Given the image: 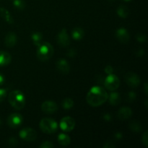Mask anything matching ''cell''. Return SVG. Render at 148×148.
<instances>
[{
    "label": "cell",
    "instance_id": "18",
    "mask_svg": "<svg viewBox=\"0 0 148 148\" xmlns=\"http://www.w3.org/2000/svg\"><path fill=\"white\" fill-rule=\"evenodd\" d=\"M72 36L74 40H80L85 36V31L83 30V29H82L79 27H75V28L72 30Z\"/></svg>",
    "mask_w": 148,
    "mask_h": 148
},
{
    "label": "cell",
    "instance_id": "20",
    "mask_svg": "<svg viewBox=\"0 0 148 148\" xmlns=\"http://www.w3.org/2000/svg\"><path fill=\"white\" fill-rule=\"evenodd\" d=\"M108 98L109 99L110 104L114 106L119 105L120 103H121V97H120V95L118 92H112L110 95V96H108Z\"/></svg>",
    "mask_w": 148,
    "mask_h": 148
},
{
    "label": "cell",
    "instance_id": "12",
    "mask_svg": "<svg viewBox=\"0 0 148 148\" xmlns=\"http://www.w3.org/2000/svg\"><path fill=\"white\" fill-rule=\"evenodd\" d=\"M116 37L121 43H127L130 40V33L127 31V29L123 28V27L118 29L116 31Z\"/></svg>",
    "mask_w": 148,
    "mask_h": 148
},
{
    "label": "cell",
    "instance_id": "31",
    "mask_svg": "<svg viewBox=\"0 0 148 148\" xmlns=\"http://www.w3.org/2000/svg\"><path fill=\"white\" fill-rule=\"evenodd\" d=\"M8 144L10 147H15L17 145V139L14 138V137H11V138H10V140H9Z\"/></svg>",
    "mask_w": 148,
    "mask_h": 148
},
{
    "label": "cell",
    "instance_id": "13",
    "mask_svg": "<svg viewBox=\"0 0 148 148\" xmlns=\"http://www.w3.org/2000/svg\"><path fill=\"white\" fill-rule=\"evenodd\" d=\"M56 69L61 73L64 74V75H67V74L69 73V71H70V65H69V64L68 63L66 59H59L57 61V62H56Z\"/></svg>",
    "mask_w": 148,
    "mask_h": 148
},
{
    "label": "cell",
    "instance_id": "8",
    "mask_svg": "<svg viewBox=\"0 0 148 148\" xmlns=\"http://www.w3.org/2000/svg\"><path fill=\"white\" fill-rule=\"evenodd\" d=\"M61 130L66 132L72 131L75 127V121L70 116H65L61 120L59 124Z\"/></svg>",
    "mask_w": 148,
    "mask_h": 148
},
{
    "label": "cell",
    "instance_id": "36",
    "mask_svg": "<svg viewBox=\"0 0 148 148\" xmlns=\"http://www.w3.org/2000/svg\"><path fill=\"white\" fill-rule=\"evenodd\" d=\"M103 119L106 121H110L111 120V116L109 114H106L103 115Z\"/></svg>",
    "mask_w": 148,
    "mask_h": 148
},
{
    "label": "cell",
    "instance_id": "19",
    "mask_svg": "<svg viewBox=\"0 0 148 148\" xmlns=\"http://www.w3.org/2000/svg\"><path fill=\"white\" fill-rule=\"evenodd\" d=\"M57 140L59 144L62 146H68L71 143L70 137L64 133L59 134L58 136Z\"/></svg>",
    "mask_w": 148,
    "mask_h": 148
},
{
    "label": "cell",
    "instance_id": "32",
    "mask_svg": "<svg viewBox=\"0 0 148 148\" xmlns=\"http://www.w3.org/2000/svg\"><path fill=\"white\" fill-rule=\"evenodd\" d=\"M104 71H105V72L107 75H110V74H112L114 72V69H113V67L111 66L108 65V66H106Z\"/></svg>",
    "mask_w": 148,
    "mask_h": 148
},
{
    "label": "cell",
    "instance_id": "15",
    "mask_svg": "<svg viewBox=\"0 0 148 148\" xmlns=\"http://www.w3.org/2000/svg\"><path fill=\"white\" fill-rule=\"evenodd\" d=\"M17 41V37L15 33H14L13 32L7 33L4 38V43H5L6 46L8 48H12L15 46Z\"/></svg>",
    "mask_w": 148,
    "mask_h": 148
},
{
    "label": "cell",
    "instance_id": "26",
    "mask_svg": "<svg viewBox=\"0 0 148 148\" xmlns=\"http://www.w3.org/2000/svg\"><path fill=\"white\" fill-rule=\"evenodd\" d=\"M136 40H137L140 43H145L147 41V37L145 34H143V33H138V34L136 36Z\"/></svg>",
    "mask_w": 148,
    "mask_h": 148
},
{
    "label": "cell",
    "instance_id": "17",
    "mask_svg": "<svg viewBox=\"0 0 148 148\" xmlns=\"http://www.w3.org/2000/svg\"><path fill=\"white\" fill-rule=\"evenodd\" d=\"M0 15L9 24H13L14 23V19H13L10 12L7 9L4 8V7H1L0 8Z\"/></svg>",
    "mask_w": 148,
    "mask_h": 148
},
{
    "label": "cell",
    "instance_id": "14",
    "mask_svg": "<svg viewBox=\"0 0 148 148\" xmlns=\"http://www.w3.org/2000/svg\"><path fill=\"white\" fill-rule=\"evenodd\" d=\"M132 111L131 108H129V107H122L118 111L117 116L120 120L124 121V120L130 119L132 116Z\"/></svg>",
    "mask_w": 148,
    "mask_h": 148
},
{
    "label": "cell",
    "instance_id": "11",
    "mask_svg": "<svg viewBox=\"0 0 148 148\" xmlns=\"http://www.w3.org/2000/svg\"><path fill=\"white\" fill-rule=\"evenodd\" d=\"M58 109V106L52 101H46L42 103L41 110L46 114H51L56 112Z\"/></svg>",
    "mask_w": 148,
    "mask_h": 148
},
{
    "label": "cell",
    "instance_id": "4",
    "mask_svg": "<svg viewBox=\"0 0 148 148\" xmlns=\"http://www.w3.org/2000/svg\"><path fill=\"white\" fill-rule=\"evenodd\" d=\"M40 130L47 134H53L58 130V124L53 119L44 118L40 121L39 124Z\"/></svg>",
    "mask_w": 148,
    "mask_h": 148
},
{
    "label": "cell",
    "instance_id": "42",
    "mask_svg": "<svg viewBox=\"0 0 148 148\" xmlns=\"http://www.w3.org/2000/svg\"><path fill=\"white\" fill-rule=\"evenodd\" d=\"M12 1H13V0H12Z\"/></svg>",
    "mask_w": 148,
    "mask_h": 148
},
{
    "label": "cell",
    "instance_id": "2",
    "mask_svg": "<svg viewBox=\"0 0 148 148\" xmlns=\"http://www.w3.org/2000/svg\"><path fill=\"white\" fill-rule=\"evenodd\" d=\"M8 101L10 105L16 110H22L25 106V98L21 91L13 90L8 95Z\"/></svg>",
    "mask_w": 148,
    "mask_h": 148
},
{
    "label": "cell",
    "instance_id": "38",
    "mask_svg": "<svg viewBox=\"0 0 148 148\" xmlns=\"http://www.w3.org/2000/svg\"><path fill=\"white\" fill-rule=\"evenodd\" d=\"M122 134H121V132H117L115 134V138L116 139V140H121V138H122Z\"/></svg>",
    "mask_w": 148,
    "mask_h": 148
},
{
    "label": "cell",
    "instance_id": "34",
    "mask_svg": "<svg viewBox=\"0 0 148 148\" xmlns=\"http://www.w3.org/2000/svg\"><path fill=\"white\" fill-rule=\"evenodd\" d=\"M103 147L104 148H114L115 147V145H114V143H112V142H106V143L104 144L103 145Z\"/></svg>",
    "mask_w": 148,
    "mask_h": 148
},
{
    "label": "cell",
    "instance_id": "22",
    "mask_svg": "<svg viewBox=\"0 0 148 148\" xmlns=\"http://www.w3.org/2000/svg\"><path fill=\"white\" fill-rule=\"evenodd\" d=\"M117 14L121 18H127L129 15V10L126 6H120L117 8Z\"/></svg>",
    "mask_w": 148,
    "mask_h": 148
},
{
    "label": "cell",
    "instance_id": "23",
    "mask_svg": "<svg viewBox=\"0 0 148 148\" xmlns=\"http://www.w3.org/2000/svg\"><path fill=\"white\" fill-rule=\"evenodd\" d=\"M129 127L133 132L138 133L142 130V126L138 121H132L131 123H130Z\"/></svg>",
    "mask_w": 148,
    "mask_h": 148
},
{
    "label": "cell",
    "instance_id": "39",
    "mask_svg": "<svg viewBox=\"0 0 148 148\" xmlns=\"http://www.w3.org/2000/svg\"><path fill=\"white\" fill-rule=\"evenodd\" d=\"M144 90H145V95H147L148 94V88H147V83L145 82L144 85Z\"/></svg>",
    "mask_w": 148,
    "mask_h": 148
},
{
    "label": "cell",
    "instance_id": "24",
    "mask_svg": "<svg viewBox=\"0 0 148 148\" xmlns=\"http://www.w3.org/2000/svg\"><path fill=\"white\" fill-rule=\"evenodd\" d=\"M62 107L65 110H69L74 106V101L71 98H65L63 101H62Z\"/></svg>",
    "mask_w": 148,
    "mask_h": 148
},
{
    "label": "cell",
    "instance_id": "10",
    "mask_svg": "<svg viewBox=\"0 0 148 148\" xmlns=\"http://www.w3.org/2000/svg\"><path fill=\"white\" fill-rule=\"evenodd\" d=\"M56 41H57L59 46H60L61 47L66 48L69 46V43H70V38H69V35H68L66 29H62L58 33L57 37H56Z\"/></svg>",
    "mask_w": 148,
    "mask_h": 148
},
{
    "label": "cell",
    "instance_id": "5",
    "mask_svg": "<svg viewBox=\"0 0 148 148\" xmlns=\"http://www.w3.org/2000/svg\"><path fill=\"white\" fill-rule=\"evenodd\" d=\"M104 85L106 88L110 91H114L119 88L120 85V80L116 75L114 74L108 75L104 80Z\"/></svg>",
    "mask_w": 148,
    "mask_h": 148
},
{
    "label": "cell",
    "instance_id": "35",
    "mask_svg": "<svg viewBox=\"0 0 148 148\" xmlns=\"http://www.w3.org/2000/svg\"><path fill=\"white\" fill-rule=\"evenodd\" d=\"M136 54L137 55V56H143L145 55V51L144 49H140V50H138L136 53Z\"/></svg>",
    "mask_w": 148,
    "mask_h": 148
},
{
    "label": "cell",
    "instance_id": "27",
    "mask_svg": "<svg viewBox=\"0 0 148 148\" xmlns=\"http://www.w3.org/2000/svg\"><path fill=\"white\" fill-rule=\"evenodd\" d=\"M142 143L146 147H148V132L147 131H145L143 134L142 137Z\"/></svg>",
    "mask_w": 148,
    "mask_h": 148
},
{
    "label": "cell",
    "instance_id": "41",
    "mask_svg": "<svg viewBox=\"0 0 148 148\" xmlns=\"http://www.w3.org/2000/svg\"><path fill=\"white\" fill-rule=\"evenodd\" d=\"M1 119H0V125H1Z\"/></svg>",
    "mask_w": 148,
    "mask_h": 148
},
{
    "label": "cell",
    "instance_id": "25",
    "mask_svg": "<svg viewBox=\"0 0 148 148\" xmlns=\"http://www.w3.org/2000/svg\"><path fill=\"white\" fill-rule=\"evenodd\" d=\"M13 5L17 10H23L25 7V3L23 0H13Z\"/></svg>",
    "mask_w": 148,
    "mask_h": 148
},
{
    "label": "cell",
    "instance_id": "6",
    "mask_svg": "<svg viewBox=\"0 0 148 148\" xmlns=\"http://www.w3.org/2000/svg\"><path fill=\"white\" fill-rule=\"evenodd\" d=\"M23 121V117L19 113H14L10 115L7 118V124L12 129L17 128L22 124Z\"/></svg>",
    "mask_w": 148,
    "mask_h": 148
},
{
    "label": "cell",
    "instance_id": "33",
    "mask_svg": "<svg viewBox=\"0 0 148 148\" xmlns=\"http://www.w3.org/2000/svg\"><path fill=\"white\" fill-rule=\"evenodd\" d=\"M66 54L67 56H69V57H74L76 55V51H75V49H69L67 52H66Z\"/></svg>",
    "mask_w": 148,
    "mask_h": 148
},
{
    "label": "cell",
    "instance_id": "16",
    "mask_svg": "<svg viewBox=\"0 0 148 148\" xmlns=\"http://www.w3.org/2000/svg\"><path fill=\"white\" fill-rule=\"evenodd\" d=\"M11 55L8 52L0 51V66H7L11 62Z\"/></svg>",
    "mask_w": 148,
    "mask_h": 148
},
{
    "label": "cell",
    "instance_id": "29",
    "mask_svg": "<svg viewBox=\"0 0 148 148\" xmlns=\"http://www.w3.org/2000/svg\"><path fill=\"white\" fill-rule=\"evenodd\" d=\"M136 96H137V95H136V93L134 92H130L128 94H127V101L130 103L132 102V101H134V100L136 99Z\"/></svg>",
    "mask_w": 148,
    "mask_h": 148
},
{
    "label": "cell",
    "instance_id": "40",
    "mask_svg": "<svg viewBox=\"0 0 148 148\" xmlns=\"http://www.w3.org/2000/svg\"><path fill=\"white\" fill-rule=\"evenodd\" d=\"M123 1H132V0H123Z\"/></svg>",
    "mask_w": 148,
    "mask_h": 148
},
{
    "label": "cell",
    "instance_id": "21",
    "mask_svg": "<svg viewBox=\"0 0 148 148\" xmlns=\"http://www.w3.org/2000/svg\"><path fill=\"white\" fill-rule=\"evenodd\" d=\"M31 40L33 44L36 46H38L42 43L43 40V35L40 32H33L31 34Z\"/></svg>",
    "mask_w": 148,
    "mask_h": 148
},
{
    "label": "cell",
    "instance_id": "7",
    "mask_svg": "<svg viewBox=\"0 0 148 148\" xmlns=\"http://www.w3.org/2000/svg\"><path fill=\"white\" fill-rule=\"evenodd\" d=\"M20 138L27 142H33L37 138V132L32 128H24L20 132Z\"/></svg>",
    "mask_w": 148,
    "mask_h": 148
},
{
    "label": "cell",
    "instance_id": "30",
    "mask_svg": "<svg viewBox=\"0 0 148 148\" xmlns=\"http://www.w3.org/2000/svg\"><path fill=\"white\" fill-rule=\"evenodd\" d=\"M6 96H7V90L1 88L0 89V103L2 102L5 99Z\"/></svg>",
    "mask_w": 148,
    "mask_h": 148
},
{
    "label": "cell",
    "instance_id": "1",
    "mask_svg": "<svg viewBox=\"0 0 148 148\" xmlns=\"http://www.w3.org/2000/svg\"><path fill=\"white\" fill-rule=\"evenodd\" d=\"M108 98V93L101 86H94L87 94L86 101L91 106L98 107L105 103Z\"/></svg>",
    "mask_w": 148,
    "mask_h": 148
},
{
    "label": "cell",
    "instance_id": "28",
    "mask_svg": "<svg viewBox=\"0 0 148 148\" xmlns=\"http://www.w3.org/2000/svg\"><path fill=\"white\" fill-rule=\"evenodd\" d=\"M54 146H53V143H51L49 141H45L43 142L40 145L39 147L40 148H53Z\"/></svg>",
    "mask_w": 148,
    "mask_h": 148
},
{
    "label": "cell",
    "instance_id": "37",
    "mask_svg": "<svg viewBox=\"0 0 148 148\" xmlns=\"http://www.w3.org/2000/svg\"><path fill=\"white\" fill-rule=\"evenodd\" d=\"M4 81H5V78L4 76L1 73H0V86L2 85L4 83Z\"/></svg>",
    "mask_w": 148,
    "mask_h": 148
},
{
    "label": "cell",
    "instance_id": "9",
    "mask_svg": "<svg viewBox=\"0 0 148 148\" xmlns=\"http://www.w3.org/2000/svg\"><path fill=\"white\" fill-rule=\"evenodd\" d=\"M126 83L131 88H137L140 85V78L134 72H127L124 76Z\"/></svg>",
    "mask_w": 148,
    "mask_h": 148
},
{
    "label": "cell",
    "instance_id": "3",
    "mask_svg": "<svg viewBox=\"0 0 148 148\" xmlns=\"http://www.w3.org/2000/svg\"><path fill=\"white\" fill-rule=\"evenodd\" d=\"M53 47L51 43L48 42H42L37 46L36 55L39 60L41 62H46L53 56Z\"/></svg>",
    "mask_w": 148,
    "mask_h": 148
}]
</instances>
